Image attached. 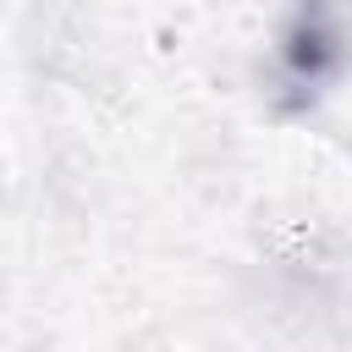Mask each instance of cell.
Returning <instances> with one entry per match:
<instances>
[{"label":"cell","mask_w":352,"mask_h":352,"mask_svg":"<svg viewBox=\"0 0 352 352\" xmlns=\"http://www.w3.org/2000/svg\"><path fill=\"white\" fill-rule=\"evenodd\" d=\"M292 60H297V72H302L308 82H319V77H324V60H330V28L308 16V28L292 33Z\"/></svg>","instance_id":"1"}]
</instances>
